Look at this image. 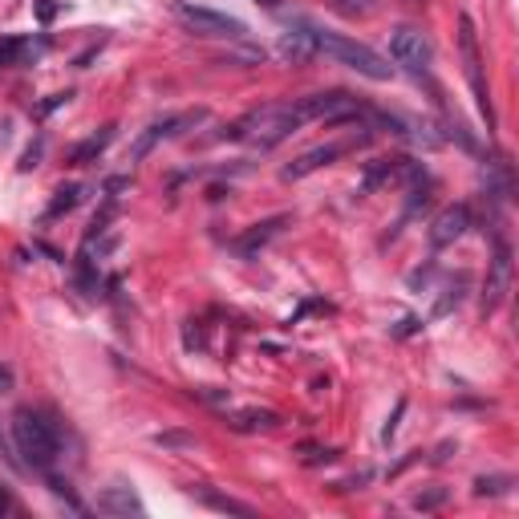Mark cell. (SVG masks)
Masks as SVG:
<instances>
[{
  "instance_id": "1",
  "label": "cell",
  "mask_w": 519,
  "mask_h": 519,
  "mask_svg": "<svg viewBox=\"0 0 519 519\" xmlns=\"http://www.w3.org/2000/svg\"><path fill=\"white\" fill-rule=\"evenodd\" d=\"M300 126H305V118H300L297 102H272V106H260L252 114L240 118V122L228 130V138H244L256 151H272L284 138L297 134Z\"/></svg>"
},
{
  "instance_id": "2",
  "label": "cell",
  "mask_w": 519,
  "mask_h": 519,
  "mask_svg": "<svg viewBox=\"0 0 519 519\" xmlns=\"http://www.w3.org/2000/svg\"><path fill=\"white\" fill-rule=\"evenodd\" d=\"M313 37H317V54H325V57H333V62L357 69V73L369 77V82H389V77H394V65H389L382 54H374L369 45H361V41L345 37V33L313 29Z\"/></svg>"
},
{
  "instance_id": "3",
  "label": "cell",
  "mask_w": 519,
  "mask_h": 519,
  "mask_svg": "<svg viewBox=\"0 0 519 519\" xmlns=\"http://www.w3.org/2000/svg\"><path fill=\"white\" fill-rule=\"evenodd\" d=\"M13 443H16V455H21L29 466H37V471L54 466L57 435L41 414H33V410H16L13 414Z\"/></svg>"
},
{
  "instance_id": "4",
  "label": "cell",
  "mask_w": 519,
  "mask_h": 519,
  "mask_svg": "<svg viewBox=\"0 0 519 519\" xmlns=\"http://www.w3.org/2000/svg\"><path fill=\"white\" fill-rule=\"evenodd\" d=\"M458 49H463V69L475 90V102H479V114L487 118V130H495V110H491V93H487V82H483V57H479V37H475L471 16H458Z\"/></svg>"
},
{
  "instance_id": "5",
  "label": "cell",
  "mask_w": 519,
  "mask_h": 519,
  "mask_svg": "<svg viewBox=\"0 0 519 519\" xmlns=\"http://www.w3.org/2000/svg\"><path fill=\"white\" fill-rule=\"evenodd\" d=\"M175 16L195 33V37H223V41H240L248 33L244 21L228 13H215V8H203V5H175Z\"/></svg>"
},
{
  "instance_id": "6",
  "label": "cell",
  "mask_w": 519,
  "mask_h": 519,
  "mask_svg": "<svg viewBox=\"0 0 519 519\" xmlns=\"http://www.w3.org/2000/svg\"><path fill=\"white\" fill-rule=\"evenodd\" d=\"M389 57L402 69H410V73H426L430 62H435V45H430V37L418 24H397L389 33Z\"/></svg>"
},
{
  "instance_id": "7",
  "label": "cell",
  "mask_w": 519,
  "mask_h": 519,
  "mask_svg": "<svg viewBox=\"0 0 519 519\" xmlns=\"http://www.w3.org/2000/svg\"><path fill=\"white\" fill-rule=\"evenodd\" d=\"M297 110H300V118H305V122H313V118H321V122H345V118H361L357 98H349V93H341V90L308 93V98L297 102Z\"/></svg>"
},
{
  "instance_id": "8",
  "label": "cell",
  "mask_w": 519,
  "mask_h": 519,
  "mask_svg": "<svg viewBox=\"0 0 519 519\" xmlns=\"http://www.w3.org/2000/svg\"><path fill=\"white\" fill-rule=\"evenodd\" d=\"M507 292H512V248H507V240H499L495 256H491L487 284H483V317L495 313V308L507 300Z\"/></svg>"
},
{
  "instance_id": "9",
  "label": "cell",
  "mask_w": 519,
  "mask_h": 519,
  "mask_svg": "<svg viewBox=\"0 0 519 519\" xmlns=\"http://www.w3.org/2000/svg\"><path fill=\"white\" fill-rule=\"evenodd\" d=\"M366 138H369V134L345 138V142H321V146H308V151L300 154L297 162H289V167H284V179H305V175H313V171H321V167H328V162H337L341 154L357 151V142H366Z\"/></svg>"
},
{
  "instance_id": "10",
  "label": "cell",
  "mask_w": 519,
  "mask_h": 519,
  "mask_svg": "<svg viewBox=\"0 0 519 519\" xmlns=\"http://www.w3.org/2000/svg\"><path fill=\"white\" fill-rule=\"evenodd\" d=\"M466 228H471V211H466L463 203L443 207V211L435 215V223H430V244H435V248H451L455 240L466 236Z\"/></svg>"
},
{
  "instance_id": "11",
  "label": "cell",
  "mask_w": 519,
  "mask_h": 519,
  "mask_svg": "<svg viewBox=\"0 0 519 519\" xmlns=\"http://www.w3.org/2000/svg\"><path fill=\"white\" fill-rule=\"evenodd\" d=\"M183 122H187V118H162V122H151V126L142 130V134L134 138V146H130V162H142L146 154H151L154 146L162 142V138H171Z\"/></svg>"
},
{
  "instance_id": "12",
  "label": "cell",
  "mask_w": 519,
  "mask_h": 519,
  "mask_svg": "<svg viewBox=\"0 0 519 519\" xmlns=\"http://www.w3.org/2000/svg\"><path fill=\"white\" fill-rule=\"evenodd\" d=\"M280 57H284V62H292V65L313 62V57H317L313 29H289V33H284V37H280Z\"/></svg>"
},
{
  "instance_id": "13",
  "label": "cell",
  "mask_w": 519,
  "mask_h": 519,
  "mask_svg": "<svg viewBox=\"0 0 519 519\" xmlns=\"http://www.w3.org/2000/svg\"><path fill=\"white\" fill-rule=\"evenodd\" d=\"M98 512H106V515H142V504H138V495L126 487V483H114V487H106L98 495Z\"/></svg>"
},
{
  "instance_id": "14",
  "label": "cell",
  "mask_w": 519,
  "mask_h": 519,
  "mask_svg": "<svg viewBox=\"0 0 519 519\" xmlns=\"http://www.w3.org/2000/svg\"><path fill=\"white\" fill-rule=\"evenodd\" d=\"M110 142H114V126H102V134H90V138H85V142L73 151V162H90L93 154H102Z\"/></svg>"
},
{
  "instance_id": "15",
  "label": "cell",
  "mask_w": 519,
  "mask_h": 519,
  "mask_svg": "<svg viewBox=\"0 0 519 519\" xmlns=\"http://www.w3.org/2000/svg\"><path fill=\"white\" fill-rule=\"evenodd\" d=\"M231 426L236 430H268V426H276V414L272 410H240V414H231Z\"/></svg>"
},
{
  "instance_id": "16",
  "label": "cell",
  "mask_w": 519,
  "mask_h": 519,
  "mask_svg": "<svg viewBox=\"0 0 519 519\" xmlns=\"http://www.w3.org/2000/svg\"><path fill=\"white\" fill-rule=\"evenodd\" d=\"M280 223H284V220H268V223H256V228L248 231L244 240H240V252H256V248H264L268 240H272L276 231H280Z\"/></svg>"
},
{
  "instance_id": "17",
  "label": "cell",
  "mask_w": 519,
  "mask_h": 519,
  "mask_svg": "<svg viewBox=\"0 0 519 519\" xmlns=\"http://www.w3.org/2000/svg\"><path fill=\"white\" fill-rule=\"evenodd\" d=\"M82 203V187H62V191H57V199L54 203H49V215H62V211H73V207Z\"/></svg>"
},
{
  "instance_id": "18",
  "label": "cell",
  "mask_w": 519,
  "mask_h": 519,
  "mask_svg": "<svg viewBox=\"0 0 519 519\" xmlns=\"http://www.w3.org/2000/svg\"><path fill=\"white\" fill-rule=\"evenodd\" d=\"M463 284H466V276H458V280L451 284V289H446V297L435 305V313H430V317H446V313H451V308H458V300H463Z\"/></svg>"
},
{
  "instance_id": "19",
  "label": "cell",
  "mask_w": 519,
  "mask_h": 519,
  "mask_svg": "<svg viewBox=\"0 0 519 519\" xmlns=\"http://www.w3.org/2000/svg\"><path fill=\"white\" fill-rule=\"evenodd\" d=\"M207 507H215V512H231V515H252V507L248 504H236V499H223V495H203Z\"/></svg>"
},
{
  "instance_id": "20",
  "label": "cell",
  "mask_w": 519,
  "mask_h": 519,
  "mask_svg": "<svg viewBox=\"0 0 519 519\" xmlns=\"http://www.w3.org/2000/svg\"><path fill=\"white\" fill-rule=\"evenodd\" d=\"M507 487H512V479H507V475H491V479L475 483V495H504Z\"/></svg>"
},
{
  "instance_id": "21",
  "label": "cell",
  "mask_w": 519,
  "mask_h": 519,
  "mask_svg": "<svg viewBox=\"0 0 519 519\" xmlns=\"http://www.w3.org/2000/svg\"><path fill=\"white\" fill-rule=\"evenodd\" d=\"M24 54V41L21 37H8V41H0V69H8L16 62V57Z\"/></svg>"
},
{
  "instance_id": "22",
  "label": "cell",
  "mask_w": 519,
  "mask_h": 519,
  "mask_svg": "<svg viewBox=\"0 0 519 519\" xmlns=\"http://www.w3.org/2000/svg\"><path fill=\"white\" fill-rule=\"evenodd\" d=\"M333 5L341 8L345 16H366V13H369V5H366V0H333Z\"/></svg>"
},
{
  "instance_id": "23",
  "label": "cell",
  "mask_w": 519,
  "mask_h": 519,
  "mask_svg": "<svg viewBox=\"0 0 519 519\" xmlns=\"http://www.w3.org/2000/svg\"><path fill=\"white\" fill-rule=\"evenodd\" d=\"M443 499H446V491H430V495H418V499H414V504H418L422 512H430V507H438V504H443Z\"/></svg>"
},
{
  "instance_id": "24",
  "label": "cell",
  "mask_w": 519,
  "mask_h": 519,
  "mask_svg": "<svg viewBox=\"0 0 519 519\" xmlns=\"http://www.w3.org/2000/svg\"><path fill=\"white\" fill-rule=\"evenodd\" d=\"M54 13H57L54 0H37V16H41V21H54Z\"/></svg>"
},
{
  "instance_id": "25",
  "label": "cell",
  "mask_w": 519,
  "mask_h": 519,
  "mask_svg": "<svg viewBox=\"0 0 519 519\" xmlns=\"http://www.w3.org/2000/svg\"><path fill=\"white\" fill-rule=\"evenodd\" d=\"M8 386H13V369H5V366H0V394H5Z\"/></svg>"
},
{
  "instance_id": "26",
  "label": "cell",
  "mask_w": 519,
  "mask_h": 519,
  "mask_svg": "<svg viewBox=\"0 0 519 519\" xmlns=\"http://www.w3.org/2000/svg\"><path fill=\"white\" fill-rule=\"evenodd\" d=\"M402 5H410V8H422V5H426V0H402Z\"/></svg>"
},
{
  "instance_id": "27",
  "label": "cell",
  "mask_w": 519,
  "mask_h": 519,
  "mask_svg": "<svg viewBox=\"0 0 519 519\" xmlns=\"http://www.w3.org/2000/svg\"><path fill=\"white\" fill-rule=\"evenodd\" d=\"M256 5H268V8H272V5H276V0H256Z\"/></svg>"
}]
</instances>
